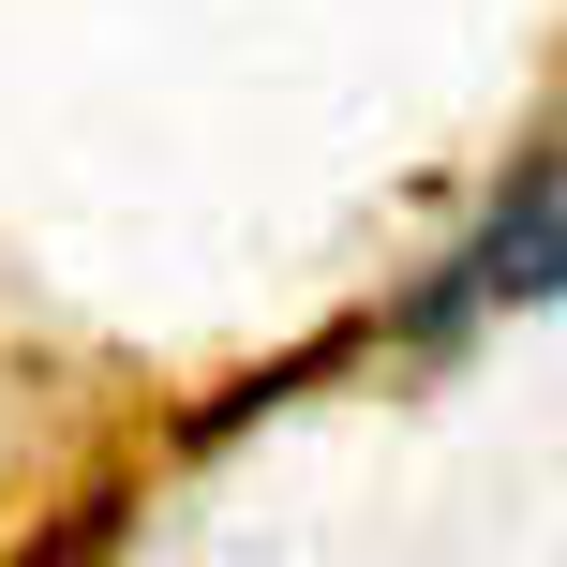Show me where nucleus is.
I'll use <instances>...</instances> for the list:
<instances>
[{
	"label": "nucleus",
	"mask_w": 567,
	"mask_h": 567,
	"mask_svg": "<svg viewBox=\"0 0 567 567\" xmlns=\"http://www.w3.org/2000/svg\"><path fill=\"white\" fill-rule=\"evenodd\" d=\"M553 195H567V165H553V135H538V150L508 165V195L478 209V239H463L389 329H403V343H463L478 313H538V299H553Z\"/></svg>",
	"instance_id": "nucleus-1"
},
{
	"label": "nucleus",
	"mask_w": 567,
	"mask_h": 567,
	"mask_svg": "<svg viewBox=\"0 0 567 567\" xmlns=\"http://www.w3.org/2000/svg\"><path fill=\"white\" fill-rule=\"evenodd\" d=\"M120 523H135V493H75L45 538H16L0 567H105V553H120Z\"/></svg>",
	"instance_id": "nucleus-2"
}]
</instances>
